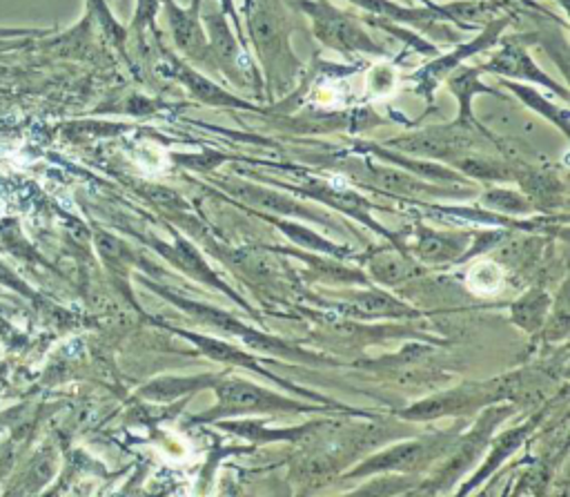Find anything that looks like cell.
<instances>
[{"label":"cell","instance_id":"6da1fadb","mask_svg":"<svg viewBox=\"0 0 570 497\" xmlns=\"http://www.w3.org/2000/svg\"><path fill=\"white\" fill-rule=\"evenodd\" d=\"M243 11V33L249 36L247 47H254L256 60L263 67L261 76L269 98H274V94H285V89L301 74L303 62L289 42V25L283 0H245Z\"/></svg>","mask_w":570,"mask_h":497},{"label":"cell","instance_id":"7a4b0ae2","mask_svg":"<svg viewBox=\"0 0 570 497\" xmlns=\"http://www.w3.org/2000/svg\"><path fill=\"white\" fill-rule=\"evenodd\" d=\"M292 4L309 18V27L314 38L350 58V56H385L387 49L374 40L367 31L363 18L352 16L350 11L336 7L332 0H292Z\"/></svg>","mask_w":570,"mask_h":497},{"label":"cell","instance_id":"3957f363","mask_svg":"<svg viewBox=\"0 0 570 497\" xmlns=\"http://www.w3.org/2000/svg\"><path fill=\"white\" fill-rule=\"evenodd\" d=\"M154 288V292H158L163 299L176 303L183 312H187L191 319H196L198 323L216 330L218 334L223 337H232V339H238L243 341L245 345L254 348V350H261V352H269V354H281L285 359H292V361H309V363H336V361H330L321 354H314V352H307L289 341H283V339H276V337H269L247 323H240L236 316H232L229 312L225 310H218V308H212L207 303H198V301H191V299H185V296H176L174 292H169L167 288L163 285H156V283H149Z\"/></svg>","mask_w":570,"mask_h":497},{"label":"cell","instance_id":"277c9868","mask_svg":"<svg viewBox=\"0 0 570 497\" xmlns=\"http://www.w3.org/2000/svg\"><path fill=\"white\" fill-rule=\"evenodd\" d=\"M216 403L196 415L194 423L205 421H220L236 415H254V412H323V403H305L285 394H278L274 390H267L254 381H245L240 377H220L214 383Z\"/></svg>","mask_w":570,"mask_h":497},{"label":"cell","instance_id":"5b68a950","mask_svg":"<svg viewBox=\"0 0 570 497\" xmlns=\"http://www.w3.org/2000/svg\"><path fill=\"white\" fill-rule=\"evenodd\" d=\"M479 143H494L499 147V138L492 136L490 129L481 131V129L463 127L452 120L448 125H430L425 129L390 138L385 147L403 152L407 156H416V158L452 163L461 154L474 152Z\"/></svg>","mask_w":570,"mask_h":497},{"label":"cell","instance_id":"8992f818","mask_svg":"<svg viewBox=\"0 0 570 497\" xmlns=\"http://www.w3.org/2000/svg\"><path fill=\"white\" fill-rule=\"evenodd\" d=\"M459 435L454 432H432L423 437H414L403 444L387 446L370 457H365L361 464H356L347 477H367V475H381V472H416L443 455L452 450Z\"/></svg>","mask_w":570,"mask_h":497},{"label":"cell","instance_id":"52a82bcc","mask_svg":"<svg viewBox=\"0 0 570 497\" xmlns=\"http://www.w3.org/2000/svg\"><path fill=\"white\" fill-rule=\"evenodd\" d=\"M537 42V33H514V36H501L499 38V47L494 51H490L488 60H483L479 65V69L483 74H494L499 78H508V80H519V82H528L534 87H541L546 91L557 94L563 103L570 100L568 87L559 80H554L550 74H546L534 58L530 56V45Z\"/></svg>","mask_w":570,"mask_h":497},{"label":"cell","instance_id":"ba28073f","mask_svg":"<svg viewBox=\"0 0 570 497\" xmlns=\"http://www.w3.org/2000/svg\"><path fill=\"white\" fill-rule=\"evenodd\" d=\"M510 25H512V11H501V13H497L494 18H490V20L481 27V31H479L472 40H468V42H463V45L456 42V47H454L452 51H448V53H434L432 60H428L421 69H416L414 74H410L407 82L414 87V91H416L419 96H423L428 103H432L434 89H436L439 85H443V80L448 78V74H450L454 67H459L465 58L492 49Z\"/></svg>","mask_w":570,"mask_h":497},{"label":"cell","instance_id":"9c48e42d","mask_svg":"<svg viewBox=\"0 0 570 497\" xmlns=\"http://www.w3.org/2000/svg\"><path fill=\"white\" fill-rule=\"evenodd\" d=\"M508 390V379H492L485 383H461L452 390L439 392L434 397L421 399L403 408L399 417L405 421H434L439 417L468 415L481 406L499 401V397L505 394Z\"/></svg>","mask_w":570,"mask_h":497},{"label":"cell","instance_id":"30bf717a","mask_svg":"<svg viewBox=\"0 0 570 497\" xmlns=\"http://www.w3.org/2000/svg\"><path fill=\"white\" fill-rule=\"evenodd\" d=\"M203 27L207 33V45H209V53L216 67V74H223L234 87H254V94L263 91V78L254 76L247 71V62L249 56L240 40L236 38V31L232 27V22L227 20V16L218 9V11H209L203 16Z\"/></svg>","mask_w":570,"mask_h":497},{"label":"cell","instance_id":"8fae6325","mask_svg":"<svg viewBox=\"0 0 570 497\" xmlns=\"http://www.w3.org/2000/svg\"><path fill=\"white\" fill-rule=\"evenodd\" d=\"M203 0H187V4H178L176 0H160V11L167 22L171 42L185 62L203 69L205 74H216L207 33L200 16Z\"/></svg>","mask_w":570,"mask_h":497},{"label":"cell","instance_id":"7c38bea8","mask_svg":"<svg viewBox=\"0 0 570 497\" xmlns=\"http://www.w3.org/2000/svg\"><path fill=\"white\" fill-rule=\"evenodd\" d=\"M169 330H171V332H176V334H180V337H185V339H189V341H191V343H194V345H196L205 357H209L212 361L229 363V366H236V368L249 370V372H254V374H258V377H265V379H269V381L278 383L281 388H285V390H287V392H292V394L309 397V399H314L316 403L330 406V408H334V410H345V412H350V415L372 417L370 412H363V410H356V408L341 406V403H336V401H332V399H327V397H323V394H316V392H312V390H305V388H301V386H294V383H289V381H285V379H278V377H276V374H272L265 366H261V359H254L249 352H245V350H240V348L232 345L229 341H223V339H218V337H207V334L189 332V330H180V328H171V325H169Z\"/></svg>","mask_w":570,"mask_h":497},{"label":"cell","instance_id":"4fadbf2b","mask_svg":"<svg viewBox=\"0 0 570 497\" xmlns=\"http://www.w3.org/2000/svg\"><path fill=\"white\" fill-rule=\"evenodd\" d=\"M512 410H514L512 406H492V408H488V410L483 412V417L479 419V423L474 426V430H470L468 435H463V437L456 439V444L452 446V450L445 455V457H448L445 466L432 477V481H428V484H432V486L421 488V493L448 490V488L461 477V472H465V468H470V466L476 461L481 448L488 446V439H490L492 430H494L505 417H510Z\"/></svg>","mask_w":570,"mask_h":497},{"label":"cell","instance_id":"5bb4252c","mask_svg":"<svg viewBox=\"0 0 570 497\" xmlns=\"http://www.w3.org/2000/svg\"><path fill=\"white\" fill-rule=\"evenodd\" d=\"M354 7L363 9L367 16H376L383 20H390L394 25L410 27L419 31L421 36H428L430 42H445L456 45L461 42V33L448 22L443 16H439L430 4H401L396 0H350Z\"/></svg>","mask_w":570,"mask_h":497},{"label":"cell","instance_id":"9a60e30c","mask_svg":"<svg viewBox=\"0 0 570 497\" xmlns=\"http://www.w3.org/2000/svg\"><path fill=\"white\" fill-rule=\"evenodd\" d=\"M216 185L232 194L234 198H238L240 203L263 212V214H278V216H285V218H305V221H314V223H321V225H330V218L327 214L305 205L303 201L294 198L281 189H274V187H265V185H258V183H252V181H245V178H218Z\"/></svg>","mask_w":570,"mask_h":497},{"label":"cell","instance_id":"2e32d148","mask_svg":"<svg viewBox=\"0 0 570 497\" xmlns=\"http://www.w3.org/2000/svg\"><path fill=\"white\" fill-rule=\"evenodd\" d=\"M165 65H163V71L165 76L174 78L180 87H185L189 91L191 98H196L198 103L203 105H209V107H232V109H258L256 105H252L249 100H243L238 98L236 94L232 91H225L218 82H214L207 74L198 71L194 65L185 62L183 58H176L171 53H165Z\"/></svg>","mask_w":570,"mask_h":497},{"label":"cell","instance_id":"e0dca14e","mask_svg":"<svg viewBox=\"0 0 570 497\" xmlns=\"http://www.w3.org/2000/svg\"><path fill=\"white\" fill-rule=\"evenodd\" d=\"M356 178L370 181L372 187H379L381 192H392V194H407L410 198H416L419 194L428 196H456V187H436L432 183L419 181L416 174L403 169V167H392L387 165H376L372 160H363L358 165V172H354Z\"/></svg>","mask_w":570,"mask_h":497},{"label":"cell","instance_id":"ac0fdd59","mask_svg":"<svg viewBox=\"0 0 570 497\" xmlns=\"http://www.w3.org/2000/svg\"><path fill=\"white\" fill-rule=\"evenodd\" d=\"M481 74L483 71L479 67H468V65L461 62L459 67H454L448 74V78L443 82L448 85L450 94L459 103V111L454 116V123H459L463 127H472V129L485 131V127L479 123V118L472 111V103H474L476 96H501V94H497L492 87L483 85L481 82Z\"/></svg>","mask_w":570,"mask_h":497},{"label":"cell","instance_id":"d6986e66","mask_svg":"<svg viewBox=\"0 0 570 497\" xmlns=\"http://www.w3.org/2000/svg\"><path fill=\"white\" fill-rule=\"evenodd\" d=\"M151 243H154V247H156L169 263H174V265L180 267L183 272L191 274V276L198 279L200 283L216 285L218 290L227 292L232 299H236V301L243 305V301H240L229 288H225L223 281H218V276L214 274V270L205 263V259L196 252V247H194L191 243H187V241L180 238V236H176L171 243H158V241H151ZM243 308H245V305H243Z\"/></svg>","mask_w":570,"mask_h":497},{"label":"cell","instance_id":"ffe728a7","mask_svg":"<svg viewBox=\"0 0 570 497\" xmlns=\"http://www.w3.org/2000/svg\"><path fill=\"white\" fill-rule=\"evenodd\" d=\"M345 312L356 319H410L421 314L419 310L410 308L405 301L376 288L356 292L347 303Z\"/></svg>","mask_w":570,"mask_h":497},{"label":"cell","instance_id":"44dd1931","mask_svg":"<svg viewBox=\"0 0 570 497\" xmlns=\"http://www.w3.org/2000/svg\"><path fill=\"white\" fill-rule=\"evenodd\" d=\"M501 87L508 89L514 98H519L530 111H534L537 116H541L546 123H550L552 127H557L561 131L563 138L570 136V111L563 105L552 103L539 87L528 85V82H519V80H508V78H499Z\"/></svg>","mask_w":570,"mask_h":497},{"label":"cell","instance_id":"7402d4cb","mask_svg":"<svg viewBox=\"0 0 570 497\" xmlns=\"http://www.w3.org/2000/svg\"><path fill=\"white\" fill-rule=\"evenodd\" d=\"M465 236L463 234H441L425 227H416L412 252L419 261L439 265V263H452L459 261L465 250Z\"/></svg>","mask_w":570,"mask_h":497},{"label":"cell","instance_id":"603a6c76","mask_svg":"<svg viewBox=\"0 0 570 497\" xmlns=\"http://www.w3.org/2000/svg\"><path fill=\"white\" fill-rule=\"evenodd\" d=\"M541 417V415H539ZM539 417H534V419H530V421H525L523 426H519V428H512V430H505L503 435H499L492 444H490V448H488V457H485V461L481 464V468L468 479V484L465 486H461V490L459 493H470L472 488H476L479 486V481H483V479H488L494 470H497V466H501L503 464V459L505 457H510L523 441H525V437L530 435V430H534V426H537V421H539Z\"/></svg>","mask_w":570,"mask_h":497},{"label":"cell","instance_id":"cb8c5ba5","mask_svg":"<svg viewBox=\"0 0 570 497\" xmlns=\"http://www.w3.org/2000/svg\"><path fill=\"white\" fill-rule=\"evenodd\" d=\"M370 276L381 285H399L403 281H410L419 274H423V265H419L405 250H387L379 252L370 259Z\"/></svg>","mask_w":570,"mask_h":497},{"label":"cell","instance_id":"d4e9b609","mask_svg":"<svg viewBox=\"0 0 570 497\" xmlns=\"http://www.w3.org/2000/svg\"><path fill=\"white\" fill-rule=\"evenodd\" d=\"M220 377H223V372H220V374H196V377H158V379H151V381L140 390V394H142L145 399L167 403V401H174V399H178V397H185V394H194V392L214 388V383H216Z\"/></svg>","mask_w":570,"mask_h":497},{"label":"cell","instance_id":"484cf974","mask_svg":"<svg viewBox=\"0 0 570 497\" xmlns=\"http://www.w3.org/2000/svg\"><path fill=\"white\" fill-rule=\"evenodd\" d=\"M550 294L541 288H532L528 290L521 299H517L512 305H510V314H512V321L525 330V332H537L539 328L546 325V319H548V312H550Z\"/></svg>","mask_w":570,"mask_h":497},{"label":"cell","instance_id":"4316f807","mask_svg":"<svg viewBox=\"0 0 570 497\" xmlns=\"http://www.w3.org/2000/svg\"><path fill=\"white\" fill-rule=\"evenodd\" d=\"M265 221H269L272 225H276L294 245L298 247H305V250H312V252H318V254H332V256H341L345 254V247L332 243L330 238L312 232L309 227H305L303 223H294L289 218H276L274 214H263Z\"/></svg>","mask_w":570,"mask_h":497},{"label":"cell","instance_id":"83f0119b","mask_svg":"<svg viewBox=\"0 0 570 497\" xmlns=\"http://www.w3.org/2000/svg\"><path fill=\"white\" fill-rule=\"evenodd\" d=\"M479 203L492 212H501V214H530L537 209V205L517 189H508V187H490L479 196Z\"/></svg>","mask_w":570,"mask_h":497},{"label":"cell","instance_id":"f1b7e54d","mask_svg":"<svg viewBox=\"0 0 570 497\" xmlns=\"http://www.w3.org/2000/svg\"><path fill=\"white\" fill-rule=\"evenodd\" d=\"M396 69L390 62H379L367 71V89L372 96H387L396 87Z\"/></svg>","mask_w":570,"mask_h":497},{"label":"cell","instance_id":"f546056e","mask_svg":"<svg viewBox=\"0 0 570 497\" xmlns=\"http://www.w3.org/2000/svg\"><path fill=\"white\" fill-rule=\"evenodd\" d=\"M160 11V0H136L131 13V31L142 38L145 31L156 29V18Z\"/></svg>","mask_w":570,"mask_h":497},{"label":"cell","instance_id":"4dcf8cb0","mask_svg":"<svg viewBox=\"0 0 570 497\" xmlns=\"http://www.w3.org/2000/svg\"><path fill=\"white\" fill-rule=\"evenodd\" d=\"M552 305V303H550ZM550 314V312H548ZM568 334V305H566V285L561 288L557 303L552 305V314H550V325L546 337L548 339H563Z\"/></svg>","mask_w":570,"mask_h":497},{"label":"cell","instance_id":"1f68e13d","mask_svg":"<svg viewBox=\"0 0 570 497\" xmlns=\"http://www.w3.org/2000/svg\"><path fill=\"white\" fill-rule=\"evenodd\" d=\"M218 2V9L227 16V20L232 22L234 31H236V38L240 40L243 49L249 53V47H247V38L243 33V22H240V16H238V7H236V0H216Z\"/></svg>","mask_w":570,"mask_h":497},{"label":"cell","instance_id":"d6a6232c","mask_svg":"<svg viewBox=\"0 0 570 497\" xmlns=\"http://www.w3.org/2000/svg\"><path fill=\"white\" fill-rule=\"evenodd\" d=\"M557 2H559V7H561V9H566V7H568V0H557Z\"/></svg>","mask_w":570,"mask_h":497},{"label":"cell","instance_id":"836d02e7","mask_svg":"<svg viewBox=\"0 0 570 497\" xmlns=\"http://www.w3.org/2000/svg\"><path fill=\"white\" fill-rule=\"evenodd\" d=\"M419 2H423V0H419Z\"/></svg>","mask_w":570,"mask_h":497}]
</instances>
